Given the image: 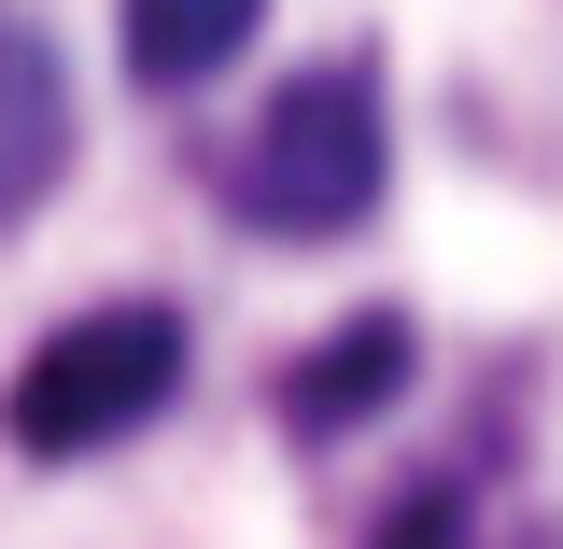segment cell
<instances>
[{
    "label": "cell",
    "mask_w": 563,
    "mask_h": 549,
    "mask_svg": "<svg viewBox=\"0 0 563 549\" xmlns=\"http://www.w3.org/2000/svg\"><path fill=\"white\" fill-rule=\"evenodd\" d=\"M380 169H395L380 85H366V57H324V70H296V85H268L254 141L225 155V211L254 240H339V226L380 211Z\"/></svg>",
    "instance_id": "1"
},
{
    "label": "cell",
    "mask_w": 563,
    "mask_h": 549,
    "mask_svg": "<svg viewBox=\"0 0 563 549\" xmlns=\"http://www.w3.org/2000/svg\"><path fill=\"white\" fill-rule=\"evenodd\" d=\"M184 395V325L141 296V310H70L57 339L14 366V395H0V437L14 451H43V465H85V451H113L141 422Z\"/></svg>",
    "instance_id": "2"
},
{
    "label": "cell",
    "mask_w": 563,
    "mask_h": 549,
    "mask_svg": "<svg viewBox=\"0 0 563 549\" xmlns=\"http://www.w3.org/2000/svg\"><path fill=\"white\" fill-rule=\"evenodd\" d=\"M57 169H70V70L43 57L29 29H0V226L43 211Z\"/></svg>",
    "instance_id": "3"
},
{
    "label": "cell",
    "mask_w": 563,
    "mask_h": 549,
    "mask_svg": "<svg viewBox=\"0 0 563 549\" xmlns=\"http://www.w3.org/2000/svg\"><path fill=\"white\" fill-rule=\"evenodd\" d=\"M395 381H409V325H395V310H366V325H339V339L282 381V422H296V437H352V422L395 409Z\"/></svg>",
    "instance_id": "4"
},
{
    "label": "cell",
    "mask_w": 563,
    "mask_h": 549,
    "mask_svg": "<svg viewBox=\"0 0 563 549\" xmlns=\"http://www.w3.org/2000/svg\"><path fill=\"white\" fill-rule=\"evenodd\" d=\"M113 29H128V70H141V85L184 99V85H211V70L268 29V0H113Z\"/></svg>",
    "instance_id": "5"
},
{
    "label": "cell",
    "mask_w": 563,
    "mask_h": 549,
    "mask_svg": "<svg viewBox=\"0 0 563 549\" xmlns=\"http://www.w3.org/2000/svg\"><path fill=\"white\" fill-rule=\"evenodd\" d=\"M366 549H465V480H422V493H395V521Z\"/></svg>",
    "instance_id": "6"
}]
</instances>
